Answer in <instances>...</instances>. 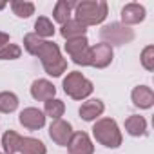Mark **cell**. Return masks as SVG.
<instances>
[{"label": "cell", "mask_w": 154, "mask_h": 154, "mask_svg": "<svg viewBox=\"0 0 154 154\" xmlns=\"http://www.w3.org/2000/svg\"><path fill=\"white\" fill-rule=\"evenodd\" d=\"M24 45H26V49H27L31 54H36V56L42 60V65H44V69L47 71V74H51V76H60V74L65 71L67 62L60 56V49H58L56 44H53V42H44V40H40L36 35H26Z\"/></svg>", "instance_id": "obj_1"}, {"label": "cell", "mask_w": 154, "mask_h": 154, "mask_svg": "<svg viewBox=\"0 0 154 154\" xmlns=\"http://www.w3.org/2000/svg\"><path fill=\"white\" fill-rule=\"evenodd\" d=\"M107 15V6L103 2H82L76 4V17L84 26L100 24Z\"/></svg>", "instance_id": "obj_2"}, {"label": "cell", "mask_w": 154, "mask_h": 154, "mask_svg": "<svg viewBox=\"0 0 154 154\" xmlns=\"http://www.w3.org/2000/svg\"><path fill=\"white\" fill-rule=\"evenodd\" d=\"M63 91L74 100H82L93 93V84L87 78H84L82 72L74 71V72L67 74V78L63 80Z\"/></svg>", "instance_id": "obj_3"}, {"label": "cell", "mask_w": 154, "mask_h": 154, "mask_svg": "<svg viewBox=\"0 0 154 154\" xmlns=\"http://www.w3.org/2000/svg\"><path fill=\"white\" fill-rule=\"evenodd\" d=\"M93 132H94V138L100 143H103L105 147H118L122 143L120 131L112 120H100L93 127Z\"/></svg>", "instance_id": "obj_4"}, {"label": "cell", "mask_w": 154, "mask_h": 154, "mask_svg": "<svg viewBox=\"0 0 154 154\" xmlns=\"http://www.w3.org/2000/svg\"><path fill=\"white\" fill-rule=\"evenodd\" d=\"M67 53L74 60V63H82V65H91V47L85 36L80 38H72L65 44Z\"/></svg>", "instance_id": "obj_5"}, {"label": "cell", "mask_w": 154, "mask_h": 154, "mask_svg": "<svg viewBox=\"0 0 154 154\" xmlns=\"http://www.w3.org/2000/svg\"><path fill=\"white\" fill-rule=\"evenodd\" d=\"M100 36L103 40L112 42V44H125V42H131L134 35L129 27H122L120 24H111L100 31Z\"/></svg>", "instance_id": "obj_6"}, {"label": "cell", "mask_w": 154, "mask_h": 154, "mask_svg": "<svg viewBox=\"0 0 154 154\" xmlns=\"http://www.w3.org/2000/svg\"><path fill=\"white\" fill-rule=\"evenodd\" d=\"M49 136L53 141H56L58 145H67L71 136H72V129H71V123L63 122V120H54L49 127Z\"/></svg>", "instance_id": "obj_7"}, {"label": "cell", "mask_w": 154, "mask_h": 154, "mask_svg": "<svg viewBox=\"0 0 154 154\" xmlns=\"http://www.w3.org/2000/svg\"><path fill=\"white\" fill-rule=\"evenodd\" d=\"M71 154H93V143L85 132H74L67 143Z\"/></svg>", "instance_id": "obj_8"}, {"label": "cell", "mask_w": 154, "mask_h": 154, "mask_svg": "<svg viewBox=\"0 0 154 154\" xmlns=\"http://www.w3.org/2000/svg\"><path fill=\"white\" fill-rule=\"evenodd\" d=\"M20 123H22L24 127L35 131V129L44 127L45 116H44L42 111H38V109H35V107H29V109H24V111L20 112Z\"/></svg>", "instance_id": "obj_9"}, {"label": "cell", "mask_w": 154, "mask_h": 154, "mask_svg": "<svg viewBox=\"0 0 154 154\" xmlns=\"http://www.w3.org/2000/svg\"><path fill=\"white\" fill-rule=\"evenodd\" d=\"M112 60V49L109 44H98L91 47V65L94 67H105Z\"/></svg>", "instance_id": "obj_10"}, {"label": "cell", "mask_w": 154, "mask_h": 154, "mask_svg": "<svg viewBox=\"0 0 154 154\" xmlns=\"http://www.w3.org/2000/svg\"><path fill=\"white\" fill-rule=\"evenodd\" d=\"M54 93H56L54 85H53L51 82H47V80H36V82H33V85H31V94H33V98H35V100H40V102L51 100V98L54 96Z\"/></svg>", "instance_id": "obj_11"}, {"label": "cell", "mask_w": 154, "mask_h": 154, "mask_svg": "<svg viewBox=\"0 0 154 154\" xmlns=\"http://www.w3.org/2000/svg\"><path fill=\"white\" fill-rule=\"evenodd\" d=\"M103 112V103L100 100H89L85 102L82 107H80V116L85 120V122H91L94 120L96 116H100Z\"/></svg>", "instance_id": "obj_12"}, {"label": "cell", "mask_w": 154, "mask_h": 154, "mask_svg": "<svg viewBox=\"0 0 154 154\" xmlns=\"http://www.w3.org/2000/svg\"><path fill=\"white\" fill-rule=\"evenodd\" d=\"M132 100H134V103H136L138 107L147 109V107L152 105V102H154V94H152V91H150L149 87L141 85V87H136V89L132 91Z\"/></svg>", "instance_id": "obj_13"}, {"label": "cell", "mask_w": 154, "mask_h": 154, "mask_svg": "<svg viewBox=\"0 0 154 154\" xmlns=\"http://www.w3.org/2000/svg\"><path fill=\"white\" fill-rule=\"evenodd\" d=\"M84 33H85V26L80 24L78 20H69L62 26V36L67 40L80 38V36H84Z\"/></svg>", "instance_id": "obj_14"}, {"label": "cell", "mask_w": 154, "mask_h": 154, "mask_svg": "<svg viewBox=\"0 0 154 154\" xmlns=\"http://www.w3.org/2000/svg\"><path fill=\"white\" fill-rule=\"evenodd\" d=\"M143 17H145V9L141 6H138V4H129L122 11V18L127 24H136V22L143 20Z\"/></svg>", "instance_id": "obj_15"}, {"label": "cell", "mask_w": 154, "mask_h": 154, "mask_svg": "<svg viewBox=\"0 0 154 154\" xmlns=\"http://www.w3.org/2000/svg\"><path fill=\"white\" fill-rule=\"evenodd\" d=\"M18 152H22V154H45V145L35 138H22Z\"/></svg>", "instance_id": "obj_16"}, {"label": "cell", "mask_w": 154, "mask_h": 154, "mask_svg": "<svg viewBox=\"0 0 154 154\" xmlns=\"http://www.w3.org/2000/svg\"><path fill=\"white\" fill-rule=\"evenodd\" d=\"M20 141H22V136H18L15 131H8V132L2 136L4 152H6V154H15V152H18Z\"/></svg>", "instance_id": "obj_17"}, {"label": "cell", "mask_w": 154, "mask_h": 154, "mask_svg": "<svg viewBox=\"0 0 154 154\" xmlns=\"http://www.w3.org/2000/svg\"><path fill=\"white\" fill-rule=\"evenodd\" d=\"M72 8H76V4H72V2H65V0H62V2H58L56 4V8H54V20L56 22H60L62 26L65 24V22H69V17H71V9Z\"/></svg>", "instance_id": "obj_18"}, {"label": "cell", "mask_w": 154, "mask_h": 154, "mask_svg": "<svg viewBox=\"0 0 154 154\" xmlns=\"http://www.w3.org/2000/svg\"><path fill=\"white\" fill-rule=\"evenodd\" d=\"M125 129L129 134L132 136H140V134H145V129H147V123L141 116H131L127 122H125Z\"/></svg>", "instance_id": "obj_19"}, {"label": "cell", "mask_w": 154, "mask_h": 154, "mask_svg": "<svg viewBox=\"0 0 154 154\" xmlns=\"http://www.w3.org/2000/svg\"><path fill=\"white\" fill-rule=\"evenodd\" d=\"M18 105V98L13 93H0V111L2 112H13Z\"/></svg>", "instance_id": "obj_20"}, {"label": "cell", "mask_w": 154, "mask_h": 154, "mask_svg": "<svg viewBox=\"0 0 154 154\" xmlns=\"http://www.w3.org/2000/svg\"><path fill=\"white\" fill-rule=\"evenodd\" d=\"M63 102H60V100H47L45 102V112H47V116H51V118H54V120H60V116L63 114Z\"/></svg>", "instance_id": "obj_21"}, {"label": "cell", "mask_w": 154, "mask_h": 154, "mask_svg": "<svg viewBox=\"0 0 154 154\" xmlns=\"http://www.w3.org/2000/svg\"><path fill=\"white\" fill-rule=\"evenodd\" d=\"M35 29H36V35H38V36H53V35H54V27H53V24L49 22V18H45V17H40V18L36 20Z\"/></svg>", "instance_id": "obj_22"}, {"label": "cell", "mask_w": 154, "mask_h": 154, "mask_svg": "<svg viewBox=\"0 0 154 154\" xmlns=\"http://www.w3.org/2000/svg\"><path fill=\"white\" fill-rule=\"evenodd\" d=\"M11 9L15 11V15L27 18L29 15H33V11H35V6H33L31 2H13V4H11Z\"/></svg>", "instance_id": "obj_23"}, {"label": "cell", "mask_w": 154, "mask_h": 154, "mask_svg": "<svg viewBox=\"0 0 154 154\" xmlns=\"http://www.w3.org/2000/svg\"><path fill=\"white\" fill-rule=\"evenodd\" d=\"M20 47L18 45H15V44H8V45H4L2 49H0V60H15V58H18L20 56Z\"/></svg>", "instance_id": "obj_24"}, {"label": "cell", "mask_w": 154, "mask_h": 154, "mask_svg": "<svg viewBox=\"0 0 154 154\" xmlns=\"http://www.w3.org/2000/svg\"><path fill=\"white\" fill-rule=\"evenodd\" d=\"M152 53H154V49H152V47H147V49L143 51V54H141V62H143L145 69H149V71H152V69H154V62H152Z\"/></svg>", "instance_id": "obj_25"}, {"label": "cell", "mask_w": 154, "mask_h": 154, "mask_svg": "<svg viewBox=\"0 0 154 154\" xmlns=\"http://www.w3.org/2000/svg\"><path fill=\"white\" fill-rule=\"evenodd\" d=\"M8 42H9V36L6 33H0V49H2L4 45H8Z\"/></svg>", "instance_id": "obj_26"}, {"label": "cell", "mask_w": 154, "mask_h": 154, "mask_svg": "<svg viewBox=\"0 0 154 154\" xmlns=\"http://www.w3.org/2000/svg\"><path fill=\"white\" fill-rule=\"evenodd\" d=\"M6 8V4H2V2H0V9H4Z\"/></svg>", "instance_id": "obj_27"}]
</instances>
